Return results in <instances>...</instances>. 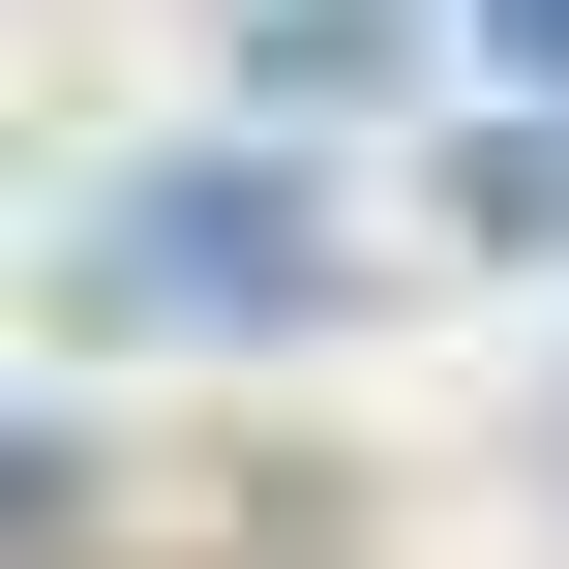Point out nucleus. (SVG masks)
Instances as JSON below:
<instances>
[{"label": "nucleus", "mask_w": 569, "mask_h": 569, "mask_svg": "<svg viewBox=\"0 0 569 569\" xmlns=\"http://www.w3.org/2000/svg\"><path fill=\"white\" fill-rule=\"evenodd\" d=\"M90 270H120V300H300V210H270V180H150Z\"/></svg>", "instance_id": "1"}, {"label": "nucleus", "mask_w": 569, "mask_h": 569, "mask_svg": "<svg viewBox=\"0 0 569 569\" xmlns=\"http://www.w3.org/2000/svg\"><path fill=\"white\" fill-rule=\"evenodd\" d=\"M480 30H510V60H540V90H569V0H480Z\"/></svg>", "instance_id": "2"}]
</instances>
